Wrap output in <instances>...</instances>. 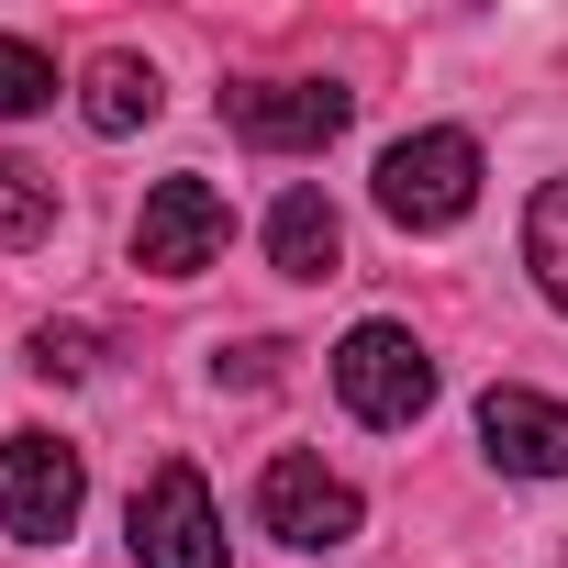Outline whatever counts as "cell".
<instances>
[{"mask_svg": "<svg viewBox=\"0 0 568 568\" xmlns=\"http://www.w3.org/2000/svg\"><path fill=\"white\" fill-rule=\"evenodd\" d=\"M123 546H134L145 568H234V546H223V513H212V479H201L190 457H168V468H145V479H134Z\"/></svg>", "mask_w": 568, "mask_h": 568, "instance_id": "cell-1", "label": "cell"}, {"mask_svg": "<svg viewBox=\"0 0 568 568\" xmlns=\"http://www.w3.org/2000/svg\"><path fill=\"white\" fill-rule=\"evenodd\" d=\"M79 501H90V468H79L68 435L23 424L12 446H0V535H12V546H57L79 524Z\"/></svg>", "mask_w": 568, "mask_h": 568, "instance_id": "cell-2", "label": "cell"}, {"mask_svg": "<svg viewBox=\"0 0 568 568\" xmlns=\"http://www.w3.org/2000/svg\"><path fill=\"white\" fill-rule=\"evenodd\" d=\"M468 201H479V145L468 134H402L379 156V212L402 234H446V223H468Z\"/></svg>", "mask_w": 568, "mask_h": 568, "instance_id": "cell-3", "label": "cell"}, {"mask_svg": "<svg viewBox=\"0 0 568 568\" xmlns=\"http://www.w3.org/2000/svg\"><path fill=\"white\" fill-rule=\"evenodd\" d=\"M223 123H234L245 145L313 156V145H335V134L357 123V90H335V79H234V90H223Z\"/></svg>", "mask_w": 568, "mask_h": 568, "instance_id": "cell-4", "label": "cell"}, {"mask_svg": "<svg viewBox=\"0 0 568 568\" xmlns=\"http://www.w3.org/2000/svg\"><path fill=\"white\" fill-rule=\"evenodd\" d=\"M335 390H346L357 424H424V402H435V357H424L402 324H357V335L335 346Z\"/></svg>", "mask_w": 568, "mask_h": 568, "instance_id": "cell-5", "label": "cell"}, {"mask_svg": "<svg viewBox=\"0 0 568 568\" xmlns=\"http://www.w3.org/2000/svg\"><path fill=\"white\" fill-rule=\"evenodd\" d=\"M256 524H267L278 546H357V490H346L324 457L278 446V457L256 468Z\"/></svg>", "mask_w": 568, "mask_h": 568, "instance_id": "cell-6", "label": "cell"}, {"mask_svg": "<svg viewBox=\"0 0 568 568\" xmlns=\"http://www.w3.org/2000/svg\"><path fill=\"white\" fill-rule=\"evenodd\" d=\"M223 234H234V212H223L212 179H156V190H145V223H134V267L201 278V267L223 256Z\"/></svg>", "mask_w": 568, "mask_h": 568, "instance_id": "cell-7", "label": "cell"}, {"mask_svg": "<svg viewBox=\"0 0 568 568\" xmlns=\"http://www.w3.org/2000/svg\"><path fill=\"white\" fill-rule=\"evenodd\" d=\"M479 446H490V468H513V479H568V402H546V390H490V402H479Z\"/></svg>", "mask_w": 568, "mask_h": 568, "instance_id": "cell-8", "label": "cell"}, {"mask_svg": "<svg viewBox=\"0 0 568 568\" xmlns=\"http://www.w3.org/2000/svg\"><path fill=\"white\" fill-rule=\"evenodd\" d=\"M267 267H278V278H335V267H346V223H335L324 190H278V212H267Z\"/></svg>", "mask_w": 568, "mask_h": 568, "instance_id": "cell-9", "label": "cell"}, {"mask_svg": "<svg viewBox=\"0 0 568 568\" xmlns=\"http://www.w3.org/2000/svg\"><path fill=\"white\" fill-rule=\"evenodd\" d=\"M524 267H535V291L568 313V179L535 190V212H524Z\"/></svg>", "mask_w": 568, "mask_h": 568, "instance_id": "cell-10", "label": "cell"}, {"mask_svg": "<svg viewBox=\"0 0 568 568\" xmlns=\"http://www.w3.org/2000/svg\"><path fill=\"white\" fill-rule=\"evenodd\" d=\"M134 123H156V68L101 57L90 68V134H134Z\"/></svg>", "mask_w": 568, "mask_h": 568, "instance_id": "cell-11", "label": "cell"}, {"mask_svg": "<svg viewBox=\"0 0 568 568\" xmlns=\"http://www.w3.org/2000/svg\"><path fill=\"white\" fill-rule=\"evenodd\" d=\"M45 234H57V179L23 168V156H0V245L23 256V245H45Z\"/></svg>", "mask_w": 568, "mask_h": 568, "instance_id": "cell-12", "label": "cell"}, {"mask_svg": "<svg viewBox=\"0 0 568 568\" xmlns=\"http://www.w3.org/2000/svg\"><path fill=\"white\" fill-rule=\"evenodd\" d=\"M45 101H57V57L23 45V34H0V123H23V112H45Z\"/></svg>", "mask_w": 568, "mask_h": 568, "instance_id": "cell-13", "label": "cell"}, {"mask_svg": "<svg viewBox=\"0 0 568 568\" xmlns=\"http://www.w3.org/2000/svg\"><path fill=\"white\" fill-rule=\"evenodd\" d=\"M34 368L45 379H90V324H45L34 335Z\"/></svg>", "mask_w": 568, "mask_h": 568, "instance_id": "cell-14", "label": "cell"}]
</instances>
